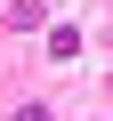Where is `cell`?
Returning <instances> with one entry per match:
<instances>
[{"instance_id":"1","label":"cell","mask_w":113,"mask_h":121,"mask_svg":"<svg viewBox=\"0 0 113 121\" xmlns=\"http://www.w3.org/2000/svg\"><path fill=\"white\" fill-rule=\"evenodd\" d=\"M16 121H48V113H40V105H24V113H16Z\"/></svg>"}]
</instances>
